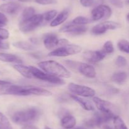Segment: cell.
I'll return each mask as SVG.
<instances>
[{"label": "cell", "mask_w": 129, "mask_h": 129, "mask_svg": "<svg viewBox=\"0 0 129 129\" xmlns=\"http://www.w3.org/2000/svg\"><path fill=\"white\" fill-rule=\"evenodd\" d=\"M69 91L74 95L78 96H82L84 97H94L96 94V92L93 89L88 86L82 85L71 82L68 85Z\"/></svg>", "instance_id": "8"}, {"label": "cell", "mask_w": 129, "mask_h": 129, "mask_svg": "<svg viewBox=\"0 0 129 129\" xmlns=\"http://www.w3.org/2000/svg\"><path fill=\"white\" fill-rule=\"evenodd\" d=\"M59 39L54 34H46L44 35L43 42L45 48L49 50H54V48L58 46Z\"/></svg>", "instance_id": "15"}, {"label": "cell", "mask_w": 129, "mask_h": 129, "mask_svg": "<svg viewBox=\"0 0 129 129\" xmlns=\"http://www.w3.org/2000/svg\"><path fill=\"white\" fill-rule=\"evenodd\" d=\"M44 22L42 14H35L30 18L25 20H20L19 29L24 33L30 32L36 29Z\"/></svg>", "instance_id": "3"}, {"label": "cell", "mask_w": 129, "mask_h": 129, "mask_svg": "<svg viewBox=\"0 0 129 129\" xmlns=\"http://www.w3.org/2000/svg\"><path fill=\"white\" fill-rule=\"evenodd\" d=\"M117 48L120 51L129 54V41L126 39H121L117 43Z\"/></svg>", "instance_id": "28"}, {"label": "cell", "mask_w": 129, "mask_h": 129, "mask_svg": "<svg viewBox=\"0 0 129 129\" xmlns=\"http://www.w3.org/2000/svg\"><path fill=\"white\" fill-rule=\"evenodd\" d=\"M103 129H112V128L108 126H105L104 127H103Z\"/></svg>", "instance_id": "45"}, {"label": "cell", "mask_w": 129, "mask_h": 129, "mask_svg": "<svg viewBox=\"0 0 129 129\" xmlns=\"http://www.w3.org/2000/svg\"><path fill=\"white\" fill-rule=\"evenodd\" d=\"M106 54L103 50L88 51L84 53L83 57L85 59L90 63H95L103 60L105 58Z\"/></svg>", "instance_id": "12"}, {"label": "cell", "mask_w": 129, "mask_h": 129, "mask_svg": "<svg viewBox=\"0 0 129 129\" xmlns=\"http://www.w3.org/2000/svg\"><path fill=\"white\" fill-rule=\"evenodd\" d=\"M127 77H128L127 73L123 71H121V72H116L112 75V80L117 84L122 85L127 81Z\"/></svg>", "instance_id": "22"}, {"label": "cell", "mask_w": 129, "mask_h": 129, "mask_svg": "<svg viewBox=\"0 0 129 129\" xmlns=\"http://www.w3.org/2000/svg\"><path fill=\"white\" fill-rule=\"evenodd\" d=\"M127 3H128L129 4V0H128V1H127Z\"/></svg>", "instance_id": "48"}, {"label": "cell", "mask_w": 129, "mask_h": 129, "mask_svg": "<svg viewBox=\"0 0 129 129\" xmlns=\"http://www.w3.org/2000/svg\"><path fill=\"white\" fill-rule=\"evenodd\" d=\"M0 61L8 63H15L16 64L22 63L21 59L18 56L5 53H0Z\"/></svg>", "instance_id": "21"}, {"label": "cell", "mask_w": 129, "mask_h": 129, "mask_svg": "<svg viewBox=\"0 0 129 129\" xmlns=\"http://www.w3.org/2000/svg\"><path fill=\"white\" fill-rule=\"evenodd\" d=\"M88 28L84 25H79L73 24L72 22L64 24L59 29V32L62 33H68L72 35H81L86 32Z\"/></svg>", "instance_id": "11"}, {"label": "cell", "mask_w": 129, "mask_h": 129, "mask_svg": "<svg viewBox=\"0 0 129 129\" xmlns=\"http://www.w3.org/2000/svg\"><path fill=\"white\" fill-rule=\"evenodd\" d=\"M6 23L7 22H6L5 21L3 18L2 16L0 15V27H2L6 25Z\"/></svg>", "instance_id": "42"}, {"label": "cell", "mask_w": 129, "mask_h": 129, "mask_svg": "<svg viewBox=\"0 0 129 129\" xmlns=\"http://www.w3.org/2000/svg\"><path fill=\"white\" fill-rule=\"evenodd\" d=\"M45 129H51V128H49V126H45Z\"/></svg>", "instance_id": "47"}, {"label": "cell", "mask_w": 129, "mask_h": 129, "mask_svg": "<svg viewBox=\"0 0 129 129\" xmlns=\"http://www.w3.org/2000/svg\"><path fill=\"white\" fill-rule=\"evenodd\" d=\"M112 13V10L107 5H100L94 8L91 11L92 21L105 20L111 16Z\"/></svg>", "instance_id": "9"}, {"label": "cell", "mask_w": 129, "mask_h": 129, "mask_svg": "<svg viewBox=\"0 0 129 129\" xmlns=\"http://www.w3.org/2000/svg\"><path fill=\"white\" fill-rule=\"evenodd\" d=\"M67 44H69V40H68L66 39H60L59 40V43H58V46H66Z\"/></svg>", "instance_id": "39"}, {"label": "cell", "mask_w": 129, "mask_h": 129, "mask_svg": "<svg viewBox=\"0 0 129 129\" xmlns=\"http://www.w3.org/2000/svg\"><path fill=\"white\" fill-rule=\"evenodd\" d=\"M79 1L84 7H90L94 3V0H79Z\"/></svg>", "instance_id": "36"}, {"label": "cell", "mask_w": 129, "mask_h": 129, "mask_svg": "<svg viewBox=\"0 0 129 129\" xmlns=\"http://www.w3.org/2000/svg\"><path fill=\"white\" fill-rule=\"evenodd\" d=\"M93 101L96 107L101 112L117 115V108L113 104L98 97H93Z\"/></svg>", "instance_id": "10"}, {"label": "cell", "mask_w": 129, "mask_h": 129, "mask_svg": "<svg viewBox=\"0 0 129 129\" xmlns=\"http://www.w3.org/2000/svg\"><path fill=\"white\" fill-rule=\"evenodd\" d=\"M107 30H107V29L106 28L104 23L103 22L94 25V26L91 29V32L93 34H94V35H99L104 34L105 33L107 32Z\"/></svg>", "instance_id": "24"}, {"label": "cell", "mask_w": 129, "mask_h": 129, "mask_svg": "<svg viewBox=\"0 0 129 129\" xmlns=\"http://www.w3.org/2000/svg\"><path fill=\"white\" fill-rule=\"evenodd\" d=\"M42 15L43 18H44V22L52 21L57 15V11L55 10H50V11L44 13Z\"/></svg>", "instance_id": "30"}, {"label": "cell", "mask_w": 129, "mask_h": 129, "mask_svg": "<svg viewBox=\"0 0 129 129\" xmlns=\"http://www.w3.org/2000/svg\"><path fill=\"white\" fill-rule=\"evenodd\" d=\"M22 129H39V128H38L37 127H36V126H34V125H25Z\"/></svg>", "instance_id": "41"}, {"label": "cell", "mask_w": 129, "mask_h": 129, "mask_svg": "<svg viewBox=\"0 0 129 129\" xmlns=\"http://www.w3.org/2000/svg\"><path fill=\"white\" fill-rule=\"evenodd\" d=\"M21 5L16 2H10L0 5V11L8 15H15L21 9Z\"/></svg>", "instance_id": "14"}, {"label": "cell", "mask_w": 129, "mask_h": 129, "mask_svg": "<svg viewBox=\"0 0 129 129\" xmlns=\"http://www.w3.org/2000/svg\"><path fill=\"white\" fill-rule=\"evenodd\" d=\"M11 82L8 80H0V86L6 85L11 84Z\"/></svg>", "instance_id": "40"}, {"label": "cell", "mask_w": 129, "mask_h": 129, "mask_svg": "<svg viewBox=\"0 0 129 129\" xmlns=\"http://www.w3.org/2000/svg\"><path fill=\"white\" fill-rule=\"evenodd\" d=\"M76 129H82V128H76Z\"/></svg>", "instance_id": "49"}, {"label": "cell", "mask_w": 129, "mask_h": 129, "mask_svg": "<svg viewBox=\"0 0 129 129\" xmlns=\"http://www.w3.org/2000/svg\"><path fill=\"white\" fill-rule=\"evenodd\" d=\"M9 36H10V33L8 30L0 27V41H3L5 39H8Z\"/></svg>", "instance_id": "34"}, {"label": "cell", "mask_w": 129, "mask_h": 129, "mask_svg": "<svg viewBox=\"0 0 129 129\" xmlns=\"http://www.w3.org/2000/svg\"><path fill=\"white\" fill-rule=\"evenodd\" d=\"M127 21L129 22V13L127 14Z\"/></svg>", "instance_id": "46"}, {"label": "cell", "mask_w": 129, "mask_h": 129, "mask_svg": "<svg viewBox=\"0 0 129 129\" xmlns=\"http://www.w3.org/2000/svg\"><path fill=\"white\" fill-rule=\"evenodd\" d=\"M109 2L113 6H116L117 8H122L123 6V4L121 0H108Z\"/></svg>", "instance_id": "37"}, {"label": "cell", "mask_w": 129, "mask_h": 129, "mask_svg": "<svg viewBox=\"0 0 129 129\" xmlns=\"http://www.w3.org/2000/svg\"><path fill=\"white\" fill-rule=\"evenodd\" d=\"M30 68L31 69V73L34 75V78L55 85H63L65 83V82L59 77L49 74L36 67L30 66Z\"/></svg>", "instance_id": "5"}, {"label": "cell", "mask_w": 129, "mask_h": 129, "mask_svg": "<svg viewBox=\"0 0 129 129\" xmlns=\"http://www.w3.org/2000/svg\"><path fill=\"white\" fill-rule=\"evenodd\" d=\"M0 129H13L8 118L0 112Z\"/></svg>", "instance_id": "25"}, {"label": "cell", "mask_w": 129, "mask_h": 129, "mask_svg": "<svg viewBox=\"0 0 129 129\" xmlns=\"http://www.w3.org/2000/svg\"><path fill=\"white\" fill-rule=\"evenodd\" d=\"M13 46L18 49L24 51H32L34 50L35 47L31 43L27 41H17L13 43Z\"/></svg>", "instance_id": "23"}, {"label": "cell", "mask_w": 129, "mask_h": 129, "mask_svg": "<svg viewBox=\"0 0 129 129\" xmlns=\"http://www.w3.org/2000/svg\"><path fill=\"white\" fill-rule=\"evenodd\" d=\"M72 22L74 24H76V25H85L91 22V20L90 19L88 18L84 17V16H79L73 19Z\"/></svg>", "instance_id": "29"}, {"label": "cell", "mask_w": 129, "mask_h": 129, "mask_svg": "<svg viewBox=\"0 0 129 129\" xmlns=\"http://www.w3.org/2000/svg\"><path fill=\"white\" fill-rule=\"evenodd\" d=\"M113 121L115 129H128L124 121L118 115H116L113 118Z\"/></svg>", "instance_id": "26"}, {"label": "cell", "mask_w": 129, "mask_h": 129, "mask_svg": "<svg viewBox=\"0 0 129 129\" xmlns=\"http://www.w3.org/2000/svg\"><path fill=\"white\" fill-rule=\"evenodd\" d=\"M40 115V111L37 108H30L26 110L18 111L11 116V120L18 125H26L35 121Z\"/></svg>", "instance_id": "2"}, {"label": "cell", "mask_w": 129, "mask_h": 129, "mask_svg": "<svg viewBox=\"0 0 129 129\" xmlns=\"http://www.w3.org/2000/svg\"><path fill=\"white\" fill-rule=\"evenodd\" d=\"M76 70L83 75L89 78H94L96 75V72L94 67L88 63L78 62Z\"/></svg>", "instance_id": "13"}, {"label": "cell", "mask_w": 129, "mask_h": 129, "mask_svg": "<svg viewBox=\"0 0 129 129\" xmlns=\"http://www.w3.org/2000/svg\"><path fill=\"white\" fill-rule=\"evenodd\" d=\"M37 3L42 5H52L55 4L57 3V0H35Z\"/></svg>", "instance_id": "35"}, {"label": "cell", "mask_w": 129, "mask_h": 129, "mask_svg": "<svg viewBox=\"0 0 129 129\" xmlns=\"http://www.w3.org/2000/svg\"><path fill=\"white\" fill-rule=\"evenodd\" d=\"M70 96L74 101L78 102L84 110H86V111H94V105L91 101L87 99H84V98H82L79 96H76L74 94H71Z\"/></svg>", "instance_id": "17"}, {"label": "cell", "mask_w": 129, "mask_h": 129, "mask_svg": "<svg viewBox=\"0 0 129 129\" xmlns=\"http://www.w3.org/2000/svg\"><path fill=\"white\" fill-rule=\"evenodd\" d=\"M9 48H10V44H9L8 42L0 41V49H8Z\"/></svg>", "instance_id": "38"}, {"label": "cell", "mask_w": 129, "mask_h": 129, "mask_svg": "<svg viewBox=\"0 0 129 129\" xmlns=\"http://www.w3.org/2000/svg\"><path fill=\"white\" fill-rule=\"evenodd\" d=\"M115 64L118 67H125L127 64V60L125 57L122 56H118L115 60Z\"/></svg>", "instance_id": "33"}, {"label": "cell", "mask_w": 129, "mask_h": 129, "mask_svg": "<svg viewBox=\"0 0 129 129\" xmlns=\"http://www.w3.org/2000/svg\"><path fill=\"white\" fill-rule=\"evenodd\" d=\"M39 67L46 73L59 78H68L71 73L64 66L54 60H47L39 63Z\"/></svg>", "instance_id": "1"}, {"label": "cell", "mask_w": 129, "mask_h": 129, "mask_svg": "<svg viewBox=\"0 0 129 129\" xmlns=\"http://www.w3.org/2000/svg\"><path fill=\"white\" fill-rule=\"evenodd\" d=\"M1 95H14V96H29L28 92V85H17L10 84L0 86V96Z\"/></svg>", "instance_id": "7"}, {"label": "cell", "mask_w": 129, "mask_h": 129, "mask_svg": "<svg viewBox=\"0 0 129 129\" xmlns=\"http://www.w3.org/2000/svg\"><path fill=\"white\" fill-rule=\"evenodd\" d=\"M102 50L106 53V54H112L114 52V46H113V42L111 40H107L105 44H103Z\"/></svg>", "instance_id": "31"}, {"label": "cell", "mask_w": 129, "mask_h": 129, "mask_svg": "<svg viewBox=\"0 0 129 129\" xmlns=\"http://www.w3.org/2000/svg\"><path fill=\"white\" fill-rule=\"evenodd\" d=\"M35 10L33 7L29 6V7L25 8L21 14V20H25L27 19L30 18L32 17L34 15H35Z\"/></svg>", "instance_id": "27"}, {"label": "cell", "mask_w": 129, "mask_h": 129, "mask_svg": "<svg viewBox=\"0 0 129 129\" xmlns=\"http://www.w3.org/2000/svg\"><path fill=\"white\" fill-rule=\"evenodd\" d=\"M13 68L25 78H28V79L34 78L30 67H27L21 63H18V64H14Z\"/></svg>", "instance_id": "19"}, {"label": "cell", "mask_w": 129, "mask_h": 129, "mask_svg": "<svg viewBox=\"0 0 129 129\" xmlns=\"http://www.w3.org/2000/svg\"><path fill=\"white\" fill-rule=\"evenodd\" d=\"M81 50L82 48L80 46L69 44L54 49L48 54V56L55 57H66L78 54L81 51Z\"/></svg>", "instance_id": "4"}, {"label": "cell", "mask_w": 129, "mask_h": 129, "mask_svg": "<svg viewBox=\"0 0 129 129\" xmlns=\"http://www.w3.org/2000/svg\"><path fill=\"white\" fill-rule=\"evenodd\" d=\"M116 115L112 114L106 113L98 111L94 114L91 118L87 120L84 121V125L89 128H94L96 126H100L105 123L113 120Z\"/></svg>", "instance_id": "6"}, {"label": "cell", "mask_w": 129, "mask_h": 129, "mask_svg": "<svg viewBox=\"0 0 129 129\" xmlns=\"http://www.w3.org/2000/svg\"><path fill=\"white\" fill-rule=\"evenodd\" d=\"M69 10H68V9L64 10L61 12L59 13L58 15H57V16H55V18L52 21L50 22V25L52 27H57L61 25L68 19V18L69 17Z\"/></svg>", "instance_id": "18"}, {"label": "cell", "mask_w": 129, "mask_h": 129, "mask_svg": "<svg viewBox=\"0 0 129 129\" xmlns=\"http://www.w3.org/2000/svg\"><path fill=\"white\" fill-rule=\"evenodd\" d=\"M76 125V120L69 113L62 117L60 120V125L65 129H72Z\"/></svg>", "instance_id": "16"}, {"label": "cell", "mask_w": 129, "mask_h": 129, "mask_svg": "<svg viewBox=\"0 0 129 129\" xmlns=\"http://www.w3.org/2000/svg\"><path fill=\"white\" fill-rule=\"evenodd\" d=\"M18 1H21V2H28V1H31V0H18Z\"/></svg>", "instance_id": "44"}, {"label": "cell", "mask_w": 129, "mask_h": 129, "mask_svg": "<svg viewBox=\"0 0 129 129\" xmlns=\"http://www.w3.org/2000/svg\"><path fill=\"white\" fill-rule=\"evenodd\" d=\"M107 30H115L120 27V24L118 22L113 21H105L103 22Z\"/></svg>", "instance_id": "32"}, {"label": "cell", "mask_w": 129, "mask_h": 129, "mask_svg": "<svg viewBox=\"0 0 129 129\" xmlns=\"http://www.w3.org/2000/svg\"><path fill=\"white\" fill-rule=\"evenodd\" d=\"M31 55L35 58H41V54H40V53H31Z\"/></svg>", "instance_id": "43"}, {"label": "cell", "mask_w": 129, "mask_h": 129, "mask_svg": "<svg viewBox=\"0 0 129 129\" xmlns=\"http://www.w3.org/2000/svg\"><path fill=\"white\" fill-rule=\"evenodd\" d=\"M28 91L29 96L35 95V96H50L52 95V93L48 90L40 87H34L32 85H28Z\"/></svg>", "instance_id": "20"}]
</instances>
